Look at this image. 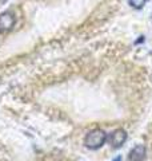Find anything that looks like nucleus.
<instances>
[{
  "label": "nucleus",
  "mask_w": 152,
  "mask_h": 161,
  "mask_svg": "<svg viewBox=\"0 0 152 161\" xmlns=\"http://www.w3.org/2000/svg\"><path fill=\"white\" fill-rule=\"evenodd\" d=\"M107 141V133L101 129H94L85 136L84 145L88 149H99L105 144Z\"/></svg>",
  "instance_id": "nucleus-1"
},
{
  "label": "nucleus",
  "mask_w": 152,
  "mask_h": 161,
  "mask_svg": "<svg viewBox=\"0 0 152 161\" xmlns=\"http://www.w3.org/2000/svg\"><path fill=\"white\" fill-rule=\"evenodd\" d=\"M107 140L112 148H120L127 141V132L124 129H116L109 134V137Z\"/></svg>",
  "instance_id": "nucleus-2"
},
{
  "label": "nucleus",
  "mask_w": 152,
  "mask_h": 161,
  "mask_svg": "<svg viewBox=\"0 0 152 161\" xmlns=\"http://www.w3.org/2000/svg\"><path fill=\"white\" fill-rule=\"evenodd\" d=\"M15 26V16L11 12L0 14V32H7Z\"/></svg>",
  "instance_id": "nucleus-3"
},
{
  "label": "nucleus",
  "mask_w": 152,
  "mask_h": 161,
  "mask_svg": "<svg viewBox=\"0 0 152 161\" xmlns=\"http://www.w3.org/2000/svg\"><path fill=\"white\" fill-rule=\"evenodd\" d=\"M147 156V149L144 145H136L128 154L129 161H144Z\"/></svg>",
  "instance_id": "nucleus-4"
},
{
  "label": "nucleus",
  "mask_w": 152,
  "mask_h": 161,
  "mask_svg": "<svg viewBox=\"0 0 152 161\" xmlns=\"http://www.w3.org/2000/svg\"><path fill=\"white\" fill-rule=\"evenodd\" d=\"M114 161H121V157H120V156H118V157H116Z\"/></svg>",
  "instance_id": "nucleus-5"
},
{
  "label": "nucleus",
  "mask_w": 152,
  "mask_h": 161,
  "mask_svg": "<svg viewBox=\"0 0 152 161\" xmlns=\"http://www.w3.org/2000/svg\"><path fill=\"white\" fill-rule=\"evenodd\" d=\"M7 2V0H0V3H6Z\"/></svg>",
  "instance_id": "nucleus-6"
}]
</instances>
